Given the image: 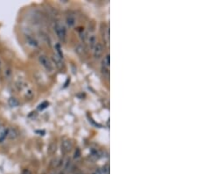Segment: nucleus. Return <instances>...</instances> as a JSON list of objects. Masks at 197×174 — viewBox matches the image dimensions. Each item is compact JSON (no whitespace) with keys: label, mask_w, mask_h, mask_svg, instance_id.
Listing matches in <instances>:
<instances>
[{"label":"nucleus","mask_w":197,"mask_h":174,"mask_svg":"<svg viewBox=\"0 0 197 174\" xmlns=\"http://www.w3.org/2000/svg\"><path fill=\"white\" fill-rule=\"evenodd\" d=\"M39 62L40 65L48 72H53L54 70V64L52 61L45 55H40L39 57Z\"/></svg>","instance_id":"obj_1"},{"label":"nucleus","mask_w":197,"mask_h":174,"mask_svg":"<svg viewBox=\"0 0 197 174\" xmlns=\"http://www.w3.org/2000/svg\"><path fill=\"white\" fill-rule=\"evenodd\" d=\"M54 30L57 35V37L61 40V41H65L67 38V29L66 27L61 25L59 22H56L54 26Z\"/></svg>","instance_id":"obj_2"},{"label":"nucleus","mask_w":197,"mask_h":174,"mask_svg":"<svg viewBox=\"0 0 197 174\" xmlns=\"http://www.w3.org/2000/svg\"><path fill=\"white\" fill-rule=\"evenodd\" d=\"M103 53V46L102 43L100 42H97L94 49H93V55H94V57L96 59H99V58L102 57Z\"/></svg>","instance_id":"obj_3"},{"label":"nucleus","mask_w":197,"mask_h":174,"mask_svg":"<svg viewBox=\"0 0 197 174\" xmlns=\"http://www.w3.org/2000/svg\"><path fill=\"white\" fill-rule=\"evenodd\" d=\"M72 148H73V143H72V142L70 140L66 139V140H64L62 142V143H61V151L64 154L69 152Z\"/></svg>","instance_id":"obj_4"},{"label":"nucleus","mask_w":197,"mask_h":174,"mask_svg":"<svg viewBox=\"0 0 197 174\" xmlns=\"http://www.w3.org/2000/svg\"><path fill=\"white\" fill-rule=\"evenodd\" d=\"M52 62L53 64L55 65V67L57 69H62L63 68V62H62V60L55 54V55H53L52 56Z\"/></svg>","instance_id":"obj_5"},{"label":"nucleus","mask_w":197,"mask_h":174,"mask_svg":"<svg viewBox=\"0 0 197 174\" xmlns=\"http://www.w3.org/2000/svg\"><path fill=\"white\" fill-rule=\"evenodd\" d=\"M25 39H26V42H27L28 45L32 46L33 48H38L39 47L38 41L36 40V39H34L33 36H31L29 35H25Z\"/></svg>","instance_id":"obj_6"},{"label":"nucleus","mask_w":197,"mask_h":174,"mask_svg":"<svg viewBox=\"0 0 197 174\" xmlns=\"http://www.w3.org/2000/svg\"><path fill=\"white\" fill-rule=\"evenodd\" d=\"M102 39L106 42V44L109 45V42H110V28L108 26L106 28L102 29Z\"/></svg>","instance_id":"obj_7"},{"label":"nucleus","mask_w":197,"mask_h":174,"mask_svg":"<svg viewBox=\"0 0 197 174\" xmlns=\"http://www.w3.org/2000/svg\"><path fill=\"white\" fill-rule=\"evenodd\" d=\"M19 136V133L15 128H8V132H7V138L11 140H14Z\"/></svg>","instance_id":"obj_8"},{"label":"nucleus","mask_w":197,"mask_h":174,"mask_svg":"<svg viewBox=\"0 0 197 174\" xmlns=\"http://www.w3.org/2000/svg\"><path fill=\"white\" fill-rule=\"evenodd\" d=\"M7 132H8V128L0 127V142H4L7 138Z\"/></svg>","instance_id":"obj_9"},{"label":"nucleus","mask_w":197,"mask_h":174,"mask_svg":"<svg viewBox=\"0 0 197 174\" xmlns=\"http://www.w3.org/2000/svg\"><path fill=\"white\" fill-rule=\"evenodd\" d=\"M76 53L78 55V56H84L86 54V48L85 47L82 45V44H78L76 47Z\"/></svg>","instance_id":"obj_10"},{"label":"nucleus","mask_w":197,"mask_h":174,"mask_svg":"<svg viewBox=\"0 0 197 174\" xmlns=\"http://www.w3.org/2000/svg\"><path fill=\"white\" fill-rule=\"evenodd\" d=\"M88 41H89L90 49L93 50L94 48H95V46H96V44H97V39H96V36H95V35H89Z\"/></svg>","instance_id":"obj_11"},{"label":"nucleus","mask_w":197,"mask_h":174,"mask_svg":"<svg viewBox=\"0 0 197 174\" xmlns=\"http://www.w3.org/2000/svg\"><path fill=\"white\" fill-rule=\"evenodd\" d=\"M66 23H67V25H68L69 27H73V26H75V24H76V19H75V17L72 16V15H68V16L67 17V19H66Z\"/></svg>","instance_id":"obj_12"},{"label":"nucleus","mask_w":197,"mask_h":174,"mask_svg":"<svg viewBox=\"0 0 197 174\" xmlns=\"http://www.w3.org/2000/svg\"><path fill=\"white\" fill-rule=\"evenodd\" d=\"M55 51H56V55H57L61 60H63V53H62L61 47H60V43H56V44L55 45Z\"/></svg>","instance_id":"obj_13"},{"label":"nucleus","mask_w":197,"mask_h":174,"mask_svg":"<svg viewBox=\"0 0 197 174\" xmlns=\"http://www.w3.org/2000/svg\"><path fill=\"white\" fill-rule=\"evenodd\" d=\"M8 104H9V106H10L11 107H16V106H19V101H18L17 98L12 97V98H10L8 99Z\"/></svg>","instance_id":"obj_14"},{"label":"nucleus","mask_w":197,"mask_h":174,"mask_svg":"<svg viewBox=\"0 0 197 174\" xmlns=\"http://www.w3.org/2000/svg\"><path fill=\"white\" fill-rule=\"evenodd\" d=\"M80 37L81 39V40L83 41V42H87L88 41V40H89V34L87 33V32H85V31H82L81 34H80Z\"/></svg>","instance_id":"obj_15"},{"label":"nucleus","mask_w":197,"mask_h":174,"mask_svg":"<svg viewBox=\"0 0 197 174\" xmlns=\"http://www.w3.org/2000/svg\"><path fill=\"white\" fill-rule=\"evenodd\" d=\"M33 95H34L33 91L32 89H28V90L25 92V98L26 99H31V98H33Z\"/></svg>","instance_id":"obj_16"},{"label":"nucleus","mask_w":197,"mask_h":174,"mask_svg":"<svg viewBox=\"0 0 197 174\" xmlns=\"http://www.w3.org/2000/svg\"><path fill=\"white\" fill-rule=\"evenodd\" d=\"M106 67H108V68H110V54H107L106 55V57H104V60H103V62H102Z\"/></svg>","instance_id":"obj_17"},{"label":"nucleus","mask_w":197,"mask_h":174,"mask_svg":"<svg viewBox=\"0 0 197 174\" xmlns=\"http://www.w3.org/2000/svg\"><path fill=\"white\" fill-rule=\"evenodd\" d=\"M49 106V103L47 102V101H44V102H42L41 104H39V106H38V110H44V109H46L47 106Z\"/></svg>","instance_id":"obj_18"},{"label":"nucleus","mask_w":197,"mask_h":174,"mask_svg":"<svg viewBox=\"0 0 197 174\" xmlns=\"http://www.w3.org/2000/svg\"><path fill=\"white\" fill-rule=\"evenodd\" d=\"M102 74H103L104 76L109 77V75H110L109 68H108V67H106L104 64H102Z\"/></svg>","instance_id":"obj_19"},{"label":"nucleus","mask_w":197,"mask_h":174,"mask_svg":"<svg viewBox=\"0 0 197 174\" xmlns=\"http://www.w3.org/2000/svg\"><path fill=\"white\" fill-rule=\"evenodd\" d=\"M55 151H56V144L51 143V144L49 145V147H48V152H49L50 154H53Z\"/></svg>","instance_id":"obj_20"},{"label":"nucleus","mask_w":197,"mask_h":174,"mask_svg":"<svg viewBox=\"0 0 197 174\" xmlns=\"http://www.w3.org/2000/svg\"><path fill=\"white\" fill-rule=\"evenodd\" d=\"M11 76H12V70L10 68H6L4 70V77H5V78L9 79Z\"/></svg>","instance_id":"obj_21"},{"label":"nucleus","mask_w":197,"mask_h":174,"mask_svg":"<svg viewBox=\"0 0 197 174\" xmlns=\"http://www.w3.org/2000/svg\"><path fill=\"white\" fill-rule=\"evenodd\" d=\"M101 171H102V174H110V166H109V164L104 165V166L101 169Z\"/></svg>","instance_id":"obj_22"},{"label":"nucleus","mask_w":197,"mask_h":174,"mask_svg":"<svg viewBox=\"0 0 197 174\" xmlns=\"http://www.w3.org/2000/svg\"><path fill=\"white\" fill-rule=\"evenodd\" d=\"M80 156H81V151H80L78 148H77V149L76 150V151H75L74 157H75V158H79V157H80Z\"/></svg>","instance_id":"obj_23"},{"label":"nucleus","mask_w":197,"mask_h":174,"mask_svg":"<svg viewBox=\"0 0 197 174\" xmlns=\"http://www.w3.org/2000/svg\"><path fill=\"white\" fill-rule=\"evenodd\" d=\"M22 174H31V173H30V171H29V170H27V169H25V170L23 171Z\"/></svg>","instance_id":"obj_24"},{"label":"nucleus","mask_w":197,"mask_h":174,"mask_svg":"<svg viewBox=\"0 0 197 174\" xmlns=\"http://www.w3.org/2000/svg\"><path fill=\"white\" fill-rule=\"evenodd\" d=\"M59 174H65V173H63V172H61V173H60Z\"/></svg>","instance_id":"obj_25"},{"label":"nucleus","mask_w":197,"mask_h":174,"mask_svg":"<svg viewBox=\"0 0 197 174\" xmlns=\"http://www.w3.org/2000/svg\"><path fill=\"white\" fill-rule=\"evenodd\" d=\"M0 69H1V61H0Z\"/></svg>","instance_id":"obj_26"}]
</instances>
